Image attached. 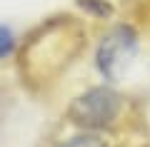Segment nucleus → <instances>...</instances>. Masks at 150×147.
<instances>
[{
    "instance_id": "nucleus-1",
    "label": "nucleus",
    "mask_w": 150,
    "mask_h": 147,
    "mask_svg": "<svg viewBox=\"0 0 150 147\" xmlns=\"http://www.w3.org/2000/svg\"><path fill=\"white\" fill-rule=\"evenodd\" d=\"M120 107H123V97L112 87H90L70 102L68 117L83 130H103L115 122Z\"/></svg>"
},
{
    "instance_id": "nucleus-2",
    "label": "nucleus",
    "mask_w": 150,
    "mask_h": 147,
    "mask_svg": "<svg viewBox=\"0 0 150 147\" xmlns=\"http://www.w3.org/2000/svg\"><path fill=\"white\" fill-rule=\"evenodd\" d=\"M135 50H138V35L130 25H115L112 30H108L95 55V65L100 75L115 82L125 72L130 60L135 58Z\"/></svg>"
},
{
    "instance_id": "nucleus-3",
    "label": "nucleus",
    "mask_w": 150,
    "mask_h": 147,
    "mask_svg": "<svg viewBox=\"0 0 150 147\" xmlns=\"http://www.w3.org/2000/svg\"><path fill=\"white\" fill-rule=\"evenodd\" d=\"M58 147H108V145H105V140H100L93 132H83V135L70 137L68 142H60Z\"/></svg>"
},
{
    "instance_id": "nucleus-4",
    "label": "nucleus",
    "mask_w": 150,
    "mask_h": 147,
    "mask_svg": "<svg viewBox=\"0 0 150 147\" xmlns=\"http://www.w3.org/2000/svg\"><path fill=\"white\" fill-rule=\"evenodd\" d=\"M80 5L85 8V10H90V13H95V15H100V18H105V15H110V5H108L105 0H80Z\"/></svg>"
},
{
    "instance_id": "nucleus-5",
    "label": "nucleus",
    "mask_w": 150,
    "mask_h": 147,
    "mask_svg": "<svg viewBox=\"0 0 150 147\" xmlns=\"http://www.w3.org/2000/svg\"><path fill=\"white\" fill-rule=\"evenodd\" d=\"M13 47H15V40H13V32L8 27L0 25V60L5 58V55L13 53Z\"/></svg>"
}]
</instances>
